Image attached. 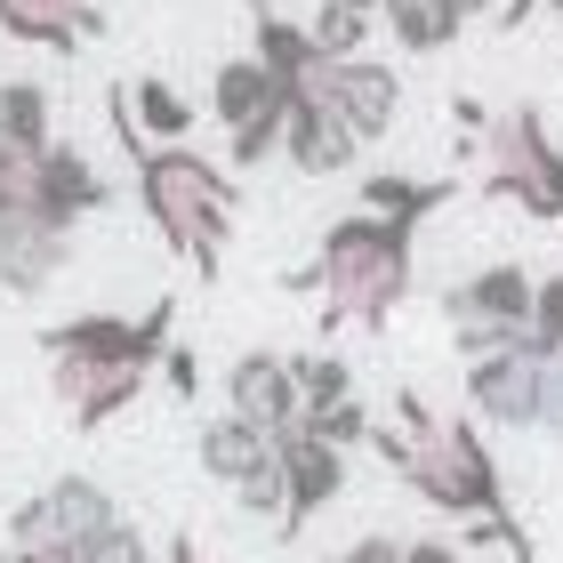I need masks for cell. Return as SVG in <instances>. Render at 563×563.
<instances>
[{"instance_id":"obj_12","label":"cell","mask_w":563,"mask_h":563,"mask_svg":"<svg viewBox=\"0 0 563 563\" xmlns=\"http://www.w3.org/2000/svg\"><path fill=\"white\" fill-rule=\"evenodd\" d=\"M225 411L266 427V434H290L306 427V395H298V354H274V346H242L225 363Z\"/></svg>"},{"instance_id":"obj_16","label":"cell","mask_w":563,"mask_h":563,"mask_svg":"<svg viewBox=\"0 0 563 563\" xmlns=\"http://www.w3.org/2000/svg\"><path fill=\"white\" fill-rule=\"evenodd\" d=\"M0 33L33 48H81L106 33V9L97 0H0Z\"/></svg>"},{"instance_id":"obj_18","label":"cell","mask_w":563,"mask_h":563,"mask_svg":"<svg viewBox=\"0 0 563 563\" xmlns=\"http://www.w3.org/2000/svg\"><path fill=\"white\" fill-rule=\"evenodd\" d=\"M451 194H459V177H402V169H371L363 177V210L402 218V225H427Z\"/></svg>"},{"instance_id":"obj_21","label":"cell","mask_w":563,"mask_h":563,"mask_svg":"<svg viewBox=\"0 0 563 563\" xmlns=\"http://www.w3.org/2000/svg\"><path fill=\"white\" fill-rule=\"evenodd\" d=\"M0 130H9L16 162H41L57 130H48V89L41 81H0Z\"/></svg>"},{"instance_id":"obj_26","label":"cell","mask_w":563,"mask_h":563,"mask_svg":"<svg viewBox=\"0 0 563 563\" xmlns=\"http://www.w3.org/2000/svg\"><path fill=\"white\" fill-rule=\"evenodd\" d=\"M73 563H162V555L145 548V531H130V523H113L106 540H97L89 555H73Z\"/></svg>"},{"instance_id":"obj_3","label":"cell","mask_w":563,"mask_h":563,"mask_svg":"<svg viewBox=\"0 0 563 563\" xmlns=\"http://www.w3.org/2000/svg\"><path fill=\"white\" fill-rule=\"evenodd\" d=\"M419 282V225L354 210L339 225H322L314 266L290 274V290H322V322L330 330H387L395 306Z\"/></svg>"},{"instance_id":"obj_20","label":"cell","mask_w":563,"mask_h":563,"mask_svg":"<svg viewBox=\"0 0 563 563\" xmlns=\"http://www.w3.org/2000/svg\"><path fill=\"white\" fill-rule=\"evenodd\" d=\"M130 113H137V130H145V145H186V130H194V106H186V89L177 81H162V73H145V81H130Z\"/></svg>"},{"instance_id":"obj_4","label":"cell","mask_w":563,"mask_h":563,"mask_svg":"<svg viewBox=\"0 0 563 563\" xmlns=\"http://www.w3.org/2000/svg\"><path fill=\"white\" fill-rule=\"evenodd\" d=\"M483 194L516 201L540 225H563V145L548 137L540 106L492 113V130H483Z\"/></svg>"},{"instance_id":"obj_25","label":"cell","mask_w":563,"mask_h":563,"mask_svg":"<svg viewBox=\"0 0 563 563\" xmlns=\"http://www.w3.org/2000/svg\"><path fill=\"white\" fill-rule=\"evenodd\" d=\"M531 346L563 354V274H540V306H531Z\"/></svg>"},{"instance_id":"obj_35","label":"cell","mask_w":563,"mask_h":563,"mask_svg":"<svg viewBox=\"0 0 563 563\" xmlns=\"http://www.w3.org/2000/svg\"><path fill=\"white\" fill-rule=\"evenodd\" d=\"M346 9H363V16H378V9H387V0H346Z\"/></svg>"},{"instance_id":"obj_7","label":"cell","mask_w":563,"mask_h":563,"mask_svg":"<svg viewBox=\"0 0 563 563\" xmlns=\"http://www.w3.org/2000/svg\"><path fill=\"white\" fill-rule=\"evenodd\" d=\"M194 459H201V475H210V483H225V492L242 499V516L282 523V507H290V483H282V434L250 427L234 411H218L210 427H201Z\"/></svg>"},{"instance_id":"obj_8","label":"cell","mask_w":563,"mask_h":563,"mask_svg":"<svg viewBox=\"0 0 563 563\" xmlns=\"http://www.w3.org/2000/svg\"><path fill=\"white\" fill-rule=\"evenodd\" d=\"M121 523V507L106 483H89V475H57L41 499H24L16 507V523H9V548H41V555H89L106 531Z\"/></svg>"},{"instance_id":"obj_27","label":"cell","mask_w":563,"mask_h":563,"mask_svg":"<svg viewBox=\"0 0 563 563\" xmlns=\"http://www.w3.org/2000/svg\"><path fill=\"white\" fill-rule=\"evenodd\" d=\"M402 548H411V540H387V531H363V540H346L339 555H322V563H402Z\"/></svg>"},{"instance_id":"obj_17","label":"cell","mask_w":563,"mask_h":563,"mask_svg":"<svg viewBox=\"0 0 563 563\" xmlns=\"http://www.w3.org/2000/svg\"><path fill=\"white\" fill-rule=\"evenodd\" d=\"M354 153H363V137H354L339 113H322V106H290L282 162H290L298 177H346V169H354Z\"/></svg>"},{"instance_id":"obj_2","label":"cell","mask_w":563,"mask_h":563,"mask_svg":"<svg viewBox=\"0 0 563 563\" xmlns=\"http://www.w3.org/2000/svg\"><path fill=\"white\" fill-rule=\"evenodd\" d=\"M113 137L130 153V177H137V201L153 218V234L201 282H218L225 242H234V210H242V177L225 162H210V153H194V145H145L137 113H130V81L113 89Z\"/></svg>"},{"instance_id":"obj_29","label":"cell","mask_w":563,"mask_h":563,"mask_svg":"<svg viewBox=\"0 0 563 563\" xmlns=\"http://www.w3.org/2000/svg\"><path fill=\"white\" fill-rule=\"evenodd\" d=\"M162 378H169V395H177V402H194V395H201V363H194V346H169V354H162Z\"/></svg>"},{"instance_id":"obj_36","label":"cell","mask_w":563,"mask_h":563,"mask_svg":"<svg viewBox=\"0 0 563 563\" xmlns=\"http://www.w3.org/2000/svg\"><path fill=\"white\" fill-rule=\"evenodd\" d=\"M540 9H563V0H540Z\"/></svg>"},{"instance_id":"obj_19","label":"cell","mask_w":563,"mask_h":563,"mask_svg":"<svg viewBox=\"0 0 563 563\" xmlns=\"http://www.w3.org/2000/svg\"><path fill=\"white\" fill-rule=\"evenodd\" d=\"M387 33H395V48H411V57H443V48L467 33V24H459V9L451 0H387Z\"/></svg>"},{"instance_id":"obj_33","label":"cell","mask_w":563,"mask_h":563,"mask_svg":"<svg viewBox=\"0 0 563 563\" xmlns=\"http://www.w3.org/2000/svg\"><path fill=\"white\" fill-rule=\"evenodd\" d=\"M451 9H459V24H475V16H492V24H499V0H451Z\"/></svg>"},{"instance_id":"obj_13","label":"cell","mask_w":563,"mask_h":563,"mask_svg":"<svg viewBox=\"0 0 563 563\" xmlns=\"http://www.w3.org/2000/svg\"><path fill=\"white\" fill-rule=\"evenodd\" d=\"M282 483H290V507H282L274 531H282V540H298V531L346 492V451L322 443V434H306V427H290V434H282Z\"/></svg>"},{"instance_id":"obj_32","label":"cell","mask_w":563,"mask_h":563,"mask_svg":"<svg viewBox=\"0 0 563 563\" xmlns=\"http://www.w3.org/2000/svg\"><path fill=\"white\" fill-rule=\"evenodd\" d=\"M540 16V0H499V33H516V24Z\"/></svg>"},{"instance_id":"obj_31","label":"cell","mask_w":563,"mask_h":563,"mask_svg":"<svg viewBox=\"0 0 563 563\" xmlns=\"http://www.w3.org/2000/svg\"><path fill=\"white\" fill-rule=\"evenodd\" d=\"M162 563H210V555H201V540H194V531H177V540L162 548Z\"/></svg>"},{"instance_id":"obj_28","label":"cell","mask_w":563,"mask_h":563,"mask_svg":"<svg viewBox=\"0 0 563 563\" xmlns=\"http://www.w3.org/2000/svg\"><path fill=\"white\" fill-rule=\"evenodd\" d=\"M540 434L563 443V354H548V378H540Z\"/></svg>"},{"instance_id":"obj_6","label":"cell","mask_w":563,"mask_h":563,"mask_svg":"<svg viewBox=\"0 0 563 563\" xmlns=\"http://www.w3.org/2000/svg\"><path fill=\"white\" fill-rule=\"evenodd\" d=\"M210 121L225 130V169H258L290 137V89L258 57H225L210 73Z\"/></svg>"},{"instance_id":"obj_14","label":"cell","mask_w":563,"mask_h":563,"mask_svg":"<svg viewBox=\"0 0 563 563\" xmlns=\"http://www.w3.org/2000/svg\"><path fill=\"white\" fill-rule=\"evenodd\" d=\"M145 378L153 371H137V363H48V395H57V411L89 434V427L130 411V402L145 395Z\"/></svg>"},{"instance_id":"obj_11","label":"cell","mask_w":563,"mask_h":563,"mask_svg":"<svg viewBox=\"0 0 563 563\" xmlns=\"http://www.w3.org/2000/svg\"><path fill=\"white\" fill-rule=\"evenodd\" d=\"M540 378H548V354L540 346H499V354H475L467 363V419L483 427H540Z\"/></svg>"},{"instance_id":"obj_15","label":"cell","mask_w":563,"mask_h":563,"mask_svg":"<svg viewBox=\"0 0 563 563\" xmlns=\"http://www.w3.org/2000/svg\"><path fill=\"white\" fill-rule=\"evenodd\" d=\"M24 186H33V201L48 210V225H65V234H73L89 210H106V201H113V186L89 169L81 145H48L41 162H24Z\"/></svg>"},{"instance_id":"obj_9","label":"cell","mask_w":563,"mask_h":563,"mask_svg":"<svg viewBox=\"0 0 563 563\" xmlns=\"http://www.w3.org/2000/svg\"><path fill=\"white\" fill-rule=\"evenodd\" d=\"M65 258H73V234L48 225V210L24 186V169H0V290L41 298L65 274Z\"/></svg>"},{"instance_id":"obj_24","label":"cell","mask_w":563,"mask_h":563,"mask_svg":"<svg viewBox=\"0 0 563 563\" xmlns=\"http://www.w3.org/2000/svg\"><path fill=\"white\" fill-rule=\"evenodd\" d=\"M306 434H322V443H339V451H363L371 443V411H363V395H354V402H330V411H314V419H306Z\"/></svg>"},{"instance_id":"obj_5","label":"cell","mask_w":563,"mask_h":563,"mask_svg":"<svg viewBox=\"0 0 563 563\" xmlns=\"http://www.w3.org/2000/svg\"><path fill=\"white\" fill-rule=\"evenodd\" d=\"M531 306H540V274H531L523 258H492L475 274H459L443 290V322L459 354H499V346H523L531 339Z\"/></svg>"},{"instance_id":"obj_10","label":"cell","mask_w":563,"mask_h":563,"mask_svg":"<svg viewBox=\"0 0 563 563\" xmlns=\"http://www.w3.org/2000/svg\"><path fill=\"white\" fill-rule=\"evenodd\" d=\"M290 106H322V113H339L363 145H378L395 130V113H402V73L378 65V57H330L314 73V89L290 97Z\"/></svg>"},{"instance_id":"obj_34","label":"cell","mask_w":563,"mask_h":563,"mask_svg":"<svg viewBox=\"0 0 563 563\" xmlns=\"http://www.w3.org/2000/svg\"><path fill=\"white\" fill-rule=\"evenodd\" d=\"M0 169H24V162H16V145H9V130H0Z\"/></svg>"},{"instance_id":"obj_1","label":"cell","mask_w":563,"mask_h":563,"mask_svg":"<svg viewBox=\"0 0 563 563\" xmlns=\"http://www.w3.org/2000/svg\"><path fill=\"white\" fill-rule=\"evenodd\" d=\"M371 451L387 459L427 507L459 516L475 540H499L516 563H540L531 555V531L507 516V475H499V459H492V443H483L475 419H443L419 387H402L395 395V427H378Z\"/></svg>"},{"instance_id":"obj_22","label":"cell","mask_w":563,"mask_h":563,"mask_svg":"<svg viewBox=\"0 0 563 563\" xmlns=\"http://www.w3.org/2000/svg\"><path fill=\"white\" fill-rule=\"evenodd\" d=\"M298 395H306V419L330 411V402H354V371L339 354H298Z\"/></svg>"},{"instance_id":"obj_30","label":"cell","mask_w":563,"mask_h":563,"mask_svg":"<svg viewBox=\"0 0 563 563\" xmlns=\"http://www.w3.org/2000/svg\"><path fill=\"white\" fill-rule=\"evenodd\" d=\"M402 563H467V555H459L451 540H411V548H402Z\"/></svg>"},{"instance_id":"obj_23","label":"cell","mask_w":563,"mask_h":563,"mask_svg":"<svg viewBox=\"0 0 563 563\" xmlns=\"http://www.w3.org/2000/svg\"><path fill=\"white\" fill-rule=\"evenodd\" d=\"M306 33H314L330 57H363V41H371V16L363 9H346V0H322L314 16H306Z\"/></svg>"}]
</instances>
